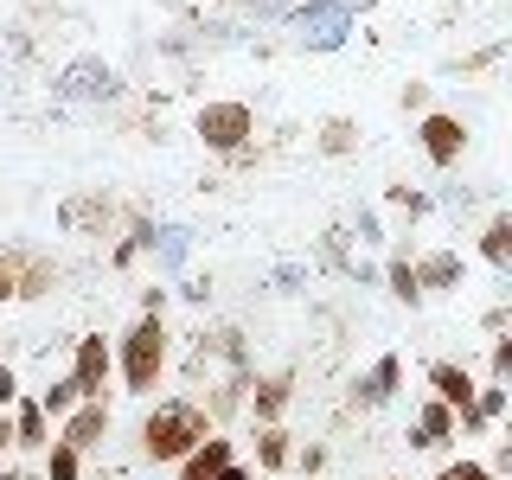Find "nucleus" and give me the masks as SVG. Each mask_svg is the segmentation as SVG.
<instances>
[{"label": "nucleus", "instance_id": "obj_1", "mask_svg": "<svg viewBox=\"0 0 512 480\" xmlns=\"http://www.w3.org/2000/svg\"><path fill=\"white\" fill-rule=\"evenodd\" d=\"M212 429L218 423H212L205 404H192V397H167V404H154L148 416H141V455L160 461V468H180Z\"/></svg>", "mask_w": 512, "mask_h": 480}, {"label": "nucleus", "instance_id": "obj_2", "mask_svg": "<svg viewBox=\"0 0 512 480\" xmlns=\"http://www.w3.org/2000/svg\"><path fill=\"white\" fill-rule=\"evenodd\" d=\"M167 352H173V333L160 314H135V327L122 333L116 346V372H122V391L135 397H154V384L167 378Z\"/></svg>", "mask_w": 512, "mask_h": 480}, {"label": "nucleus", "instance_id": "obj_3", "mask_svg": "<svg viewBox=\"0 0 512 480\" xmlns=\"http://www.w3.org/2000/svg\"><path fill=\"white\" fill-rule=\"evenodd\" d=\"M58 288V263L32 244H0V301H39Z\"/></svg>", "mask_w": 512, "mask_h": 480}, {"label": "nucleus", "instance_id": "obj_4", "mask_svg": "<svg viewBox=\"0 0 512 480\" xmlns=\"http://www.w3.org/2000/svg\"><path fill=\"white\" fill-rule=\"evenodd\" d=\"M192 135H199L212 154H244L250 141H256V109L237 103V96H224V103H205L199 116H192Z\"/></svg>", "mask_w": 512, "mask_h": 480}, {"label": "nucleus", "instance_id": "obj_5", "mask_svg": "<svg viewBox=\"0 0 512 480\" xmlns=\"http://www.w3.org/2000/svg\"><path fill=\"white\" fill-rule=\"evenodd\" d=\"M288 26L308 52H333L352 32V0H301V7H288Z\"/></svg>", "mask_w": 512, "mask_h": 480}, {"label": "nucleus", "instance_id": "obj_6", "mask_svg": "<svg viewBox=\"0 0 512 480\" xmlns=\"http://www.w3.org/2000/svg\"><path fill=\"white\" fill-rule=\"evenodd\" d=\"M416 148H423V160H429L436 173H448L461 154H468V122L448 116V109H429V116L416 122Z\"/></svg>", "mask_w": 512, "mask_h": 480}, {"label": "nucleus", "instance_id": "obj_7", "mask_svg": "<svg viewBox=\"0 0 512 480\" xmlns=\"http://www.w3.org/2000/svg\"><path fill=\"white\" fill-rule=\"evenodd\" d=\"M71 378H77V397H103L109 378H116V346L103 333H84L71 352Z\"/></svg>", "mask_w": 512, "mask_h": 480}, {"label": "nucleus", "instance_id": "obj_8", "mask_svg": "<svg viewBox=\"0 0 512 480\" xmlns=\"http://www.w3.org/2000/svg\"><path fill=\"white\" fill-rule=\"evenodd\" d=\"M397 384H404V359H397V352H384V359H372L359 378H352L346 404L352 410H378V404H391V397H397Z\"/></svg>", "mask_w": 512, "mask_h": 480}, {"label": "nucleus", "instance_id": "obj_9", "mask_svg": "<svg viewBox=\"0 0 512 480\" xmlns=\"http://www.w3.org/2000/svg\"><path fill=\"white\" fill-rule=\"evenodd\" d=\"M58 224L77 231V237H109V231H116V199H103V192H77V199H64Z\"/></svg>", "mask_w": 512, "mask_h": 480}, {"label": "nucleus", "instance_id": "obj_10", "mask_svg": "<svg viewBox=\"0 0 512 480\" xmlns=\"http://www.w3.org/2000/svg\"><path fill=\"white\" fill-rule=\"evenodd\" d=\"M58 96H90V103H109V96H122V77L109 71L103 58H77L71 71L58 77Z\"/></svg>", "mask_w": 512, "mask_h": 480}, {"label": "nucleus", "instance_id": "obj_11", "mask_svg": "<svg viewBox=\"0 0 512 480\" xmlns=\"http://www.w3.org/2000/svg\"><path fill=\"white\" fill-rule=\"evenodd\" d=\"M58 436L71 442V448H84V455H90V448H103L109 442V397H84V404L58 423Z\"/></svg>", "mask_w": 512, "mask_h": 480}, {"label": "nucleus", "instance_id": "obj_12", "mask_svg": "<svg viewBox=\"0 0 512 480\" xmlns=\"http://www.w3.org/2000/svg\"><path fill=\"white\" fill-rule=\"evenodd\" d=\"M429 397H442V404L455 410V416H468V410H474V397H480V384H474L468 365L436 359V365H429Z\"/></svg>", "mask_w": 512, "mask_h": 480}, {"label": "nucleus", "instance_id": "obj_13", "mask_svg": "<svg viewBox=\"0 0 512 480\" xmlns=\"http://www.w3.org/2000/svg\"><path fill=\"white\" fill-rule=\"evenodd\" d=\"M416 282H423V295H455V288L468 282V256H461V250L416 256Z\"/></svg>", "mask_w": 512, "mask_h": 480}, {"label": "nucleus", "instance_id": "obj_14", "mask_svg": "<svg viewBox=\"0 0 512 480\" xmlns=\"http://www.w3.org/2000/svg\"><path fill=\"white\" fill-rule=\"evenodd\" d=\"M295 404V372H263L250 384V416H256V429L263 423H282V410Z\"/></svg>", "mask_w": 512, "mask_h": 480}, {"label": "nucleus", "instance_id": "obj_15", "mask_svg": "<svg viewBox=\"0 0 512 480\" xmlns=\"http://www.w3.org/2000/svg\"><path fill=\"white\" fill-rule=\"evenodd\" d=\"M461 436V416L442 404V397H429L423 410H416V423H410V448H448Z\"/></svg>", "mask_w": 512, "mask_h": 480}, {"label": "nucleus", "instance_id": "obj_16", "mask_svg": "<svg viewBox=\"0 0 512 480\" xmlns=\"http://www.w3.org/2000/svg\"><path fill=\"white\" fill-rule=\"evenodd\" d=\"M231 461H237V442L212 429V436H205V442H199V448H192V455L180 461V480H218L224 468H231Z\"/></svg>", "mask_w": 512, "mask_h": 480}, {"label": "nucleus", "instance_id": "obj_17", "mask_svg": "<svg viewBox=\"0 0 512 480\" xmlns=\"http://www.w3.org/2000/svg\"><path fill=\"white\" fill-rule=\"evenodd\" d=\"M295 436H288V429L282 423H263V429H256V468H263V474H288V468H295Z\"/></svg>", "mask_w": 512, "mask_h": 480}, {"label": "nucleus", "instance_id": "obj_18", "mask_svg": "<svg viewBox=\"0 0 512 480\" xmlns=\"http://www.w3.org/2000/svg\"><path fill=\"white\" fill-rule=\"evenodd\" d=\"M13 442H20V448H39V455L58 442L52 436V416L39 410V397H20V404H13Z\"/></svg>", "mask_w": 512, "mask_h": 480}, {"label": "nucleus", "instance_id": "obj_19", "mask_svg": "<svg viewBox=\"0 0 512 480\" xmlns=\"http://www.w3.org/2000/svg\"><path fill=\"white\" fill-rule=\"evenodd\" d=\"M506 416V384H480V397H474V410L461 416V436H487L493 423Z\"/></svg>", "mask_w": 512, "mask_h": 480}, {"label": "nucleus", "instance_id": "obj_20", "mask_svg": "<svg viewBox=\"0 0 512 480\" xmlns=\"http://www.w3.org/2000/svg\"><path fill=\"white\" fill-rule=\"evenodd\" d=\"M480 263L487 269H512V212H493L480 231Z\"/></svg>", "mask_w": 512, "mask_h": 480}, {"label": "nucleus", "instance_id": "obj_21", "mask_svg": "<svg viewBox=\"0 0 512 480\" xmlns=\"http://www.w3.org/2000/svg\"><path fill=\"white\" fill-rule=\"evenodd\" d=\"M384 288H391L404 308H423V301H429L423 282H416V263H410V256H391V263H384Z\"/></svg>", "mask_w": 512, "mask_h": 480}, {"label": "nucleus", "instance_id": "obj_22", "mask_svg": "<svg viewBox=\"0 0 512 480\" xmlns=\"http://www.w3.org/2000/svg\"><path fill=\"white\" fill-rule=\"evenodd\" d=\"M186 244H192V231H186V224H154V263L160 269H173V263H180V256H186Z\"/></svg>", "mask_w": 512, "mask_h": 480}, {"label": "nucleus", "instance_id": "obj_23", "mask_svg": "<svg viewBox=\"0 0 512 480\" xmlns=\"http://www.w3.org/2000/svg\"><path fill=\"white\" fill-rule=\"evenodd\" d=\"M77 474H84V448H71V442H52V448H45V480H77Z\"/></svg>", "mask_w": 512, "mask_h": 480}, {"label": "nucleus", "instance_id": "obj_24", "mask_svg": "<svg viewBox=\"0 0 512 480\" xmlns=\"http://www.w3.org/2000/svg\"><path fill=\"white\" fill-rule=\"evenodd\" d=\"M77 404H84V397H77V378H58V384H45V391H39V410L52 416V423H64Z\"/></svg>", "mask_w": 512, "mask_h": 480}, {"label": "nucleus", "instance_id": "obj_25", "mask_svg": "<svg viewBox=\"0 0 512 480\" xmlns=\"http://www.w3.org/2000/svg\"><path fill=\"white\" fill-rule=\"evenodd\" d=\"M359 148V128H352L346 116H327L320 122V154H352Z\"/></svg>", "mask_w": 512, "mask_h": 480}, {"label": "nucleus", "instance_id": "obj_26", "mask_svg": "<svg viewBox=\"0 0 512 480\" xmlns=\"http://www.w3.org/2000/svg\"><path fill=\"white\" fill-rule=\"evenodd\" d=\"M436 480H500V474H493L487 461H468V455H461V461H442Z\"/></svg>", "mask_w": 512, "mask_h": 480}, {"label": "nucleus", "instance_id": "obj_27", "mask_svg": "<svg viewBox=\"0 0 512 480\" xmlns=\"http://www.w3.org/2000/svg\"><path fill=\"white\" fill-rule=\"evenodd\" d=\"M384 199L397 205V212H410V218H429V192H410V186H391Z\"/></svg>", "mask_w": 512, "mask_h": 480}, {"label": "nucleus", "instance_id": "obj_28", "mask_svg": "<svg viewBox=\"0 0 512 480\" xmlns=\"http://www.w3.org/2000/svg\"><path fill=\"white\" fill-rule=\"evenodd\" d=\"M295 468H301V480H314L320 468H327V442H301L295 448Z\"/></svg>", "mask_w": 512, "mask_h": 480}, {"label": "nucleus", "instance_id": "obj_29", "mask_svg": "<svg viewBox=\"0 0 512 480\" xmlns=\"http://www.w3.org/2000/svg\"><path fill=\"white\" fill-rule=\"evenodd\" d=\"M13 404H20V372L0 359V410H13Z\"/></svg>", "mask_w": 512, "mask_h": 480}, {"label": "nucleus", "instance_id": "obj_30", "mask_svg": "<svg viewBox=\"0 0 512 480\" xmlns=\"http://www.w3.org/2000/svg\"><path fill=\"white\" fill-rule=\"evenodd\" d=\"M493 384H500V378H512V340H493Z\"/></svg>", "mask_w": 512, "mask_h": 480}, {"label": "nucleus", "instance_id": "obj_31", "mask_svg": "<svg viewBox=\"0 0 512 480\" xmlns=\"http://www.w3.org/2000/svg\"><path fill=\"white\" fill-rule=\"evenodd\" d=\"M160 308H167V282H148L141 288V314H160Z\"/></svg>", "mask_w": 512, "mask_h": 480}, {"label": "nucleus", "instance_id": "obj_32", "mask_svg": "<svg viewBox=\"0 0 512 480\" xmlns=\"http://www.w3.org/2000/svg\"><path fill=\"white\" fill-rule=\"evenodd\" d=\"M404 109H423L429 116V84H404Z\"/></svg>", "mask_w": 512, "mask_h": 480}, {"label": "nucleus", "instance_id": "obj_33", "mask_svg": "<svg viewBox=\"0 0 512 480\" xmlns=\"http://www.w3.org/2000/svg\"><path fill=\"white\" fill-rule=\"evenodd\" d=\"M500 52H506V45H487V52H474V58H461V71H487V64H493V58H500Z\"/></svg>", "mask_w": 512, "mask_h": 480}, {"label": "nucleus", "instance_id": "obj_34", "mask_svg": "<svg viewBox=\"0 0 512 480\" xmlns=\"http://www.w3.org/2000/svg\"><path fill=\"white\" fill-rule=\"evenodd\" d=\"M180 295H186V301H212V282H205V276H192V282L180 288Z\"/></svg>", "mask_w": 512, "mask_h": 480}, {"label": "nucleus", "instance_id": "obj_35", "mask_svg": "<svg viewBox=\"0 0 512 480\" xmlns=\"http://www.w3.org/2000/svg\"><path fill=\"white\" fill-rule=\"evenodd\" d=\"M352 237H365V244H378L384 231H378V218H372V212H359V231H352Z\"/></svg>", "mask_w": 512, "mask_h": 480}, {"label": "nucleus", "instance_id": "obj_36", "mask_svg": "<svg viewBox=\"0 0 512 480\" xmlns=\"http://www.w3.org/2000/svg\"><path fill=\"white\" fill-rule=\"evenodd\" d=\"M7 448H20V442H13V410H0V455Z\"/></svg>", "mask_w": 512, "mask_h": 480}, {"label": "nucleus", "instance_id": "obj_37", "mask_svg": "<svg viewBox=\"0 0 512 480\" xmlns=\"http://www.w3.org/2000/svg\"><path fill=\"white\" fill-rule=\"evenodd\" d=\"M218 480H256V468H244V461H231V468H224Z\"/></svg>", "mask_w": 512, "mask_h": 480}, {"label": "nucleus", "instance_id": "obj_38", "mask_svg": "<svg viewBox=\"0 0 512 480\" xmlns=\"http://www.w3.org/2000/svg\"><path fill=\"white\" fill-rule=\"evenodd\" d=\"M250 7H256V13H276V7H288V0H250Z\"/></svg>", "mask_w": 512, "mask_h": 480}, {"label": "nucleus", "instance_id": "obj_39", "mask_svg": "<svg viewBox=\"0 0 512 480\" xmlns=\"http://www.w3.org/2000/svg\"><path fill=\"white\" fill-rule=\"evenodd\" d=\"M0 480H26V474H20V468H0Z\"/></svg>", "mask_w": 512, "mask_h": 480}]
</instances>
